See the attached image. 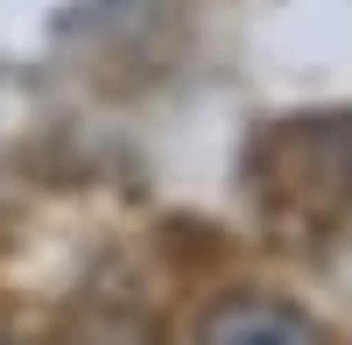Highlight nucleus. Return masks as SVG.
<instances>
[{
	"mask_svg": "<svg viewBox=\"0 0 352 345\" xmlns=\"http://www.w3.org/2000/svg\"><path fill=\"white\" fill-rule=\"evenodd\" d=\"M197 345H324V331L275 296H226L197 324Z\"/></svg>",
	"mask_w": 352,
	"mask_h": 345,
	"instance_id": "1",
	"label": "nucleus"
}]
</instances>
